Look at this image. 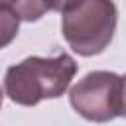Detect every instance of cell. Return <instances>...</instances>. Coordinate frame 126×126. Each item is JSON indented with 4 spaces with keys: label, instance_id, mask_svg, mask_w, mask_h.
I'll return each instance as SVG.
<instances>
[{
    "label": "cell",
    "instance_id": "6da1fadb",
    "mask_svg": "<svg viewBox=\"0 0 126 126\" xmlns=\"http://www.w3.org/2000/svg\"><path fill=\"white\" fill-rule=\"evenodd\" d=\"M77 73V63L67 53L53 57H28L4 75V89L12 102L22 106H35L45 98L61 96Z\"/></svg>",
    "mask_w": 126,
    "mask_h": 126
},
{
    "label": "cell",
    "instance_id": "ba28073f",
    "mask_svg": "<svg viewBox=\"0 0 126 126\" xmlns=\"http://www.w3.org/2000/svg\"><path fill=\"white\" fill-rule=\"evenodd\" d=\"M2 100H4V93H2V89H0V106H2Z\"/></svg>",
    "mask_w": 126,
    "mask_h": 126
},
{
    "label": "cell",
    "instance_id": "7a4b0ae2",
    "mask_svg": "<svg viewBox=\"0 0 126 126\" xmlns=\"http://www.w3.org/2000/svg\"><path fill=\"white\" fill-rule=\"evenodd\" d=\"M61 14V33L83 57L102 53L114 37L118 10L112 0H77Z\"/></svg>",
    "mask_w": 126,
    "mask_h": 126
},
{
    "label": "cell",
    "instance_id": "5b68a950",
    "mask_svg": "<svg viewBox=\"0 0 126 126\" xmlns=\"http://www.w3.org/2000/svg\"><path fill=\"white\" fill-rule=\"evenodd\" d=\"M43 2V6H45V10L47 12H51V10H55V12H65L69 6H73L77 0H41Z\"/></svg>",
    "mask_w": 126,
    "mask_h": 126
},
{
    "label": "cell",
    "instance_id": "52a82bcc",
    "mask_svg": "<svg viewBox=\"0 0 126 126\" xmlns=\"http://www.w3.org/2000/svg\"><path fill=\"white\" fill-rule=\"evenodd\" d=\"M14 4H16V0H0V6H10V8H14Z\"/></svg>",
    "mask_w": 126,
    "mask_h": 126
},
{
    "label": "cell",
    "instance_id": "8992f818",
    "mask_svg": "<svg viewBox=\"0 0 126 126\" xmlns=\"http://www.w3.org/2000/svg\"><path fill=\"white\" fill-rule=\"evenodd\" d=\"M120 116H126V75L120 77Z\"/></svg>",
    "mask_w": 126,
    "mask_h": 126
},
{
    "label": "cell",
    "instance_id": "3957f363",
    "mask_svg": "<svg viewBox=\"0 0 126 126\" xmlns=\"http://www.w3.org/2000/svg\"><path fill=\"white\" fill-rule=\"evenodd\" d=\"M69 102L89 122H110L120 116V77L110 71H91L71 87Z\"/></svg>",
    "mask_w": 126,
    "mask_h": 126
},
{
    "label": "cell",
    "instance_id": "277c9868",
    "mask_svg": "<svg viewBox=\"0 0 126 126\" xmlns=\"http://www.w3.org/2000/svg\"><path fill=\"white\" fill-rule=\"evenodd\" d=\"M20 16L10 6H0V49L10 45L18 35Z\"/></svg>",
    "mask_w": 126,
    "mask_h": 126
}]
</instances>
